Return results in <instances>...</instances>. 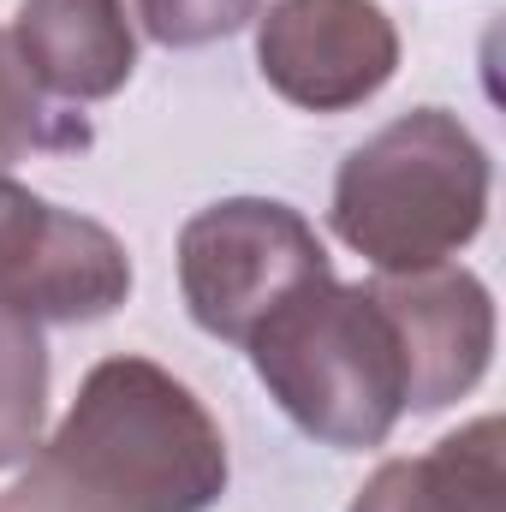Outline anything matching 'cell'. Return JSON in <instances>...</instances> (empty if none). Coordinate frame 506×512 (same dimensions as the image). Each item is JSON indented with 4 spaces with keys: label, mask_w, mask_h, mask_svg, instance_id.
Masks as SVG:
<instances>
[{
    "label": "cell",
    "mask_w": 506,
    "mask_h": 512,
    "mask_svg": "<svg viewBox=\"0 0 506 512\" xmlns=\"http://www.w3.org/2000/svg\"><path fill=\"white\" fill-rule=\"evenodd\" d=\"M501 447V417H477L417 459H387L352 495V512H506Z\"/></svg>",
    "instance_id": "obj_9"
},
{
    "label": "cell",
    "mask_w": 506,
    "mask_h": 512,
    "mask_svg": "<svg viewBox=\"0 0 506 512\" xmlns=\"http://www.w3.org/2000/svg\"><path fill=\"white\" fill-rule=\"evenodd\" d=\"M48 417V346L42 328L0 304V471L24 465L42 447Z\"/></svg>",
    "instance_id": "obj_10"
},
{
    "label": "cell",
    "mask_w": 506,
    "mask_h": 512,
    "mask_svg": "<svg viewBox=\"0 0 506 512\" xmlns=\"http://www.w3.org/2000/svg\"><path fill=\"white\" fill-rule=\"evenodd\" d=\"M256 66L292 108L346 114L399 72V30L376 0H274L256 12Z\"/></svg>",
    "instance_id": "obj_5"
},
{
    "label": "cell",
    "mask_w": 506,
    "mask_h": 512,
    "mask_svg": "<svg viewBox=\"0 0 506 512\" xmlns=\"http://www.w3.org/2000/svg\"><path fill=\"white\" fill-rule=\"evenodd\" d=\"M126 292H131L126 245L78 209H48V227H42L36 251L18 268V280L0 292V304L42 328V322H102L126 304Z\"/></svg>",
    "instance_id": "obj_8"
},
{
    "label": "cell",
    "mask_w": 506,
    "mask_h": 512,
    "mask_svg": "<svg viewBox=\"0 0 506 512\" xmlns=\"http://www.w3.org/2000/svg\"><path fill=\"white\" fill-rule=\"evenodd\" d=\"M48 209H54V203H42L36 191H24L18 179L0 173V292H6V286L18 280V268L30 262L42 227H48Z\"/></svg>",
    "instance_id": "obj_13"
},
{
    "label": "cell",
    "mask_w": 506,
    "mask_h": 512,
    "mask_svg": "<svg viewBox=\"0 0 506 512\" xmlns=\"http://www.w3.org/2000/svg\"><path fill=\"white\" fill-rule=\"evenodd\" d=\"M489 149L447 108H411L364 137L334 179V233L376 262V274H417L459 256L489 221Z\"/></svg>",
    "instance_id": "obj_3"
},
{
    "label": "cell",
    "mask_w": 506,
    "mask_h": 512,
    "mask_svg": "<svg viewBox=\"0 0 506 512\" xmlns=\"http://www.w3.org/2000/svg\"><path fill=\"white\" fill-rule=\"evenodd\" d=\"M48 471L90 512H209L227 495V441L173 370L108 358L54 429Z\"/></svg>",
    "instance_id": "obj_1"
},
{
    "label": "cell",
    "mask_w": 506,
    "mask_h": 512,
    "mask_svg": "<svg viewBox=\"0 0 506 512\" xmlns=\"http://www.w3.org/2000/svg\"><path fill=\"white\" fill-rule=\"evenodd\" d=\"M334 274L316 227L274 197H221L179 233V286L191 322L245 346L256 328L310 280Z\"/></svg>",
    "instance_id": "obj_4"
},
{
    "label": "cell",
    "mask_w": 506,
    "mask_h": 512,
    "mask_svg": "<svg viewBox=\"0 0 506 512\" xmlns=\"http://www.w3.org/2000/svg\"><path fill=\"white\" fill-rule=\"evenodd\" d=\"M84 143H90V126L78 114H66L30 78V66L12 48V30H0V173L30 155H66Z\"/></svg>",
    "instance_id": "obj_11"
},
{
    "label": "cell",
    "mask_w": 506,
    "mask_h": 512,
    "mask_svg": "<svg viewBox=\"0 0 506 512\" xmlns=\"http://www.w3.org/2000/svg\"><path fill=\"white\" fill-rule=\"evenodd\" d=\"M256 12L262 0H137V18L161 48H209L239 36Z\"/></svg>",
    "instance_id": "obj_12"
},
{
    "label": "cell",
    "mask_w": 506,
    "mask_h": 512,
    "mask_svg": "<svg viewBox=\"0 0 506 512\" xmlns=\"http://www.w3.org/2000/svg\"><path fill=\"white\" fill-rule=\"evenodd\" d=\"M376 292L399 328L411 399L405 411H441L489 376L495 358V298L471 268H417L376 274Z\"/></svg>",
    "instance_id": "obj_6"
},
{
    "label": "cell",
    "mask_w": 506,
    "mask_h": 512,
    "mask_svg": "<svg viewBox=\"0 0 506 512\" xmlns=\"http://www.w3.org/2000/svg\"><path fill=\"white\" fill-rule=\"evenodd\" d=\"M12 48L60 102H108L137 66L126 0H18Z\"/></svg>",
    "instance_id": "obj_7"
},
{
    "label": "cell",
    "mask_w": 506,
    "mask_h": 512,
    "mask_svg": "<svg viewBox=\"0 0 506 512\" xmlns=\"http://www.w3.org/2000/svg\"><path fill=\"white\" fill-rule=\"evenodd\" d=\"M245 352L274 405L322 447H381L405 417V346L376 280L346 286L322 274L298 286L245 340Z\"/></svg>",
    "instance_id": "obj_2"
}]
</instances>
